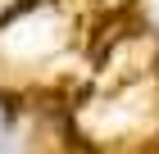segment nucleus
<instances>
[{"label":"nucleus","mask_w":159,"mask_h":154,"mask_svg":"<svg viewBox=\"0 0 159 154\" xmlns=\"http://www.w3.org/2000/svg\"><path fill=\"white\" fill-rule=\"evenodd\" d=\"M0 136H5V113H0Z\"/></svg>","instance_id":"obj_1"}]
</instances>
